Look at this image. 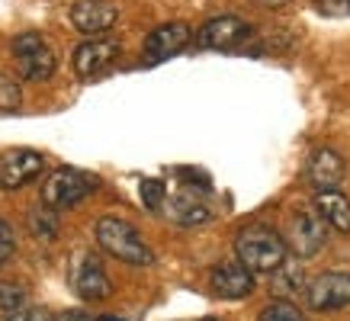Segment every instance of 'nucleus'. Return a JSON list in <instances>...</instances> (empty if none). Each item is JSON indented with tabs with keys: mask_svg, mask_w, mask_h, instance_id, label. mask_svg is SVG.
<instances>
[{
	"mask_svg": "<svg viewBox=\"0 0 350 321\" xmlns=\"http://www.w3.org/2000/svg\"><path fill=\"white\" fill-rule=\"evenodd\" d=\"M234 251H238V264L247 273H276V267H283V260H286L283 238L267 225H251V228L238 232Z\"/></svg>",
	"mask_w": 350,
	"mask_h": 321,
	"instance_id": "obj_1",
	"label": "nucleus"
},
{
	"mask_svg": "<svg viewBox=\"0 0 350 321\" xmlns=\"http://www.w3.org/2000/svg\"><path fill=\"white\" fill-rule=\"evenodd\" d=\"M94 235L109 257H116V260L129 264V267H151L154 264V251L145 245V238L138 235V228H132V225L116 219V215L100 219Z\"/></svg>",
	"mask_w": 350,
	"mask_h": 321,
	"instance_id": "obj_2",
	"label": "nucleus"
},
{
	"mask_svg": "<svg viewBox=\"0 0 350 321\" xmlns=\"http://www.w3.org/2000/svg\"><path fill=\"white\" fill-rule=\"evenodd\" d=\"M94 190H96V180L90 173L75 171V167H58L42 183V206L52 209V212H62V209H71L81 199H87Z\"/></svg>",
	"mask_w": 350,
	"mask_h": 321,
	"instance_id": "obj_3",
	"label": "nucleus"
},
{
	"mask_svg": "<svg viewBox=\"0 0 350 321\" xmlns=\"http://www.w3.org/2000/svg\"><path fill=\"white\" fill-rule=\"evenodd\" d=\"M13 64L26 81H49L58 68V55L39 32H20L13 39Z\"/></svg>",
	"mask_w": 350,
	"mask_h": 321,
	"instance_id": "obj_4",
	"label": "nucleus"
},
{
	"mask_svg": "<svg viewBox=\"0 0 350 321\" xmlns=\"http://www.w3.org/2000/svg\"><path fill=\"white\" fill-rule=\"evenodd\" d=\"M68 283H71L77 299H84V302H100L113 292V283H109L107 270H103V264H100L90 251H77V254L71 257Z\"/></svg>",
	"mask_w": 350,
	"mask_h": 321,
	"instance_id": "obj_5",
	"label": "nucleus"
},
{
	"mask_svg": "<svg viewBox=\"0 0 350 321\" xmlns=\"http://www.w3.org/2000/svg\"><path fill=\"white\" fill-rule=\"evenodd\" d=\"M328 238V228L315 209H296L286 222V241L283 245L296 257H315Z\"/></svg>",
	"mask_w": 350,
	"mask_h": 321,
	"instance_id": "obj_6",
	"label": "nucleus"
},
{
	"mask_svg": "<svg viewBox=\"0 0 350 321\" xmlns=\"http://www.w3.org/2000/svg\"><path fill=\"white\" fill-rule=\"evenodd\" d=\"M45 167V158L32 148H13L0 154V190H20L36 180Z\"/></svg>",
	"mask_w": 350,
	"mask_h": 321,
	"instance_id": "obj_7",
	"label": "nucleus"
},
{
	"mask_svg": "<svg viewBox=\"0 0 350 321\" xmlns=\"http://www.w3.org/2000/svg\"><path fill=\"white\" fill-rule=\"evenodd\" d=\"M247 36H251V26H247L241 16H215V20L202 23L193 39H196V45H200V48H215V52H225V48L241 45Z\"/></svg>",
	"mask_w": 350,
	"mask_h": 321,
	"instance_id": "obj_8",
	"label": "nucleus"
},
{
	"mask_svg": "<svg viewBox=\"0 0 350 321\" xmlns=\"http://www.w3.org/2000/svg\"><path fill=\"white\" fill-rule=\"evenodd\" d=\"M119 52H122V48H119L116 39H90V42L77 45L75 48V71H77V77H84V81L100 77L103 71H109V68L116 64Z\"/></svg>",
	"mask_w": 350,
	"mask_h": 321,
	"instance_id": "obj_9",
	"label": "nucleus"
},
{
	"mask_svg": "<svg viewBox=\"0 0 350 321\" xmlns=\"http://www.w3.org/2000/svg\"><path fill=\"white\" fill-rule=\"evenodd\" d=\"M190 39H193V29L187 23H164L154 32H148V39H145V61L148 64L167 61L177 52H183L190 45Z\"/></svg>",
	"mask_w": 350,
	"mask_h": 321,
	"instance_id": "obj_10",
	"label": "nucleus"
},
{
	"mask_svg": "<svg viewBox=\"0 0 350 321\" xmlns=\"http://www.w3.org/2000/svg\"><path fill=\"white\" fill-rule=\"evenodd\" d=\"M308 292V305L315 311H334L350 305V273H321Z\"/></svg>",
	"mask_w": 350,
	"mask_h": 321,
	"instance_id": "obj_11",
	"label": "nucleus"
},
{
	"mask_svg": "<svg viewBox=\"0 0 350 321\" xmlns=\"http://www.w3.org/2000/svg\"><path fill=\"white\" fill-rule=\"evenodd\" d=\"M119 10L107 0H77L71 7V23H75L77 32H87V36H100L116 26Z\"/></svg>",
	"mask_w": 350,
	"mask_h": 321,
	"instance_id": "obj_12",
	"label": "nucleus"
},
{
	"mask_svg": "<svg viewBox=\"0 0 350 321\" xmlns=\"http://www.w3.org/2000/svg\"><path fill=\"white\" fill-rule=\"evenodd\" d=\"M209 286L219 299H244L254 292V273H247L238 260H228V264H219L213 270Z\"/></svg>",
	"mask_w": 350,
	"mask_h": 321,
	"instance_id": "obj_13",
	"label": "nucleus"
},
{
	"mask_svg": "<svg viewBox=\"0 0 350 321\" xmlns=\"http://www.w3.org/2000/svg\"><path fill=\"white\" fill-rule=\"evenodd\" d=\"M306 177L319 193L321 190H334V186L344 183V160H340L338 151H331V148L312 151L308 167H306Z\"/></svg>",
	"mask_w": 350,
	"mask_h": 321,
	"instance_id": "obj_14",
	"label": "nucleus"
},
{
	"mask_svg": "<svg viewBox=\"0 0 350 321\" xmlns=\"http://www.w3.org/2000/svg\"><path fill=\"white\" fill-rule=\"evenodd\" d=\"M164 209H167L170 222L177 225H202L213 219V206L193 190H177L170 199H164Z\"/></svg>",
	"mask_w": 350,
	"mask_h": 321,
	"instance_id": "obj_15",
	"label": "nucleus"
},
{
	"mask_svg": "<svg viewBox=\"0 0 350 321\" xmlns=\"http://www.w3.org/2000/svg\"><path fill=\"white\" fill-rule=\"evenodd\" d=\"M315 212L321 222L331 225L334 232H350V199L338 190H321L315 193Z\"/></svg>",
	"mask_w": 350,
	"mask_h": 321,
	"instance_id": "obj_16",
	"label": "nucleus"
},
{
	"mask_svg": "<svg viewBox=\"0 0 350 321\" xmlns=\"http://www.w3.org/2000/svg\"><path fill=\"white\" fill-rule=\"evenodd\" d=\"M260 321H306V315L286 299H276V302H267L260 309Z\"/></svg>",
	"mask_w": 350,
	"mask_h": 321,
	"instance_id": "obj_17",
	"label": "nucleus"
},
{
	"mask_svg": "<svg viewBox=\"0 0 350 321\" xmlns=\"http://www.w3.org/2000/svg\"><path fill=\"white\" fill-rule=\"evenodd\" d=\"M20 103H23L20 84L7 71H0V113H13V109H20Z\"/></svg>",
	"mask_w": 350,
	"mask_h": 321,
	"instance_id": "obj_18",
	"label": "nucleus"
},
{
	"mask_svg": "<svg viewBox=\"0 0 350 321\" xmlns=\"http://www.w3.org/2000/svg\"><path fill=\"white\" fill-rule=\"evenodd\" d=\"M29 228H32V232H36L39 238L52 241V238L58 235V219H55L52 209H39V212L29 215Z\"/></svg>",
	"mask_w": 350,
	"mask_h": 321,
	"instance_id": "obj_19",
	"label": "nucleus"
},
{
	"mask_svg": "<svg viewBox=\"0 0 350 321\" xmlns=\"http://www.w3.org/2000/svg\"><path fill=\"white\" fill-rule=\"evenodd\" d=\"M138 193H142V203H145V209H151V212H158L161 206H164V199H167V186H164L161 180H142Z\"/></svg>",
	"mask_w": 350,
	"mask_h": 321,
	"instance_id": "obj_20",
	"label": "nucleus"
},
{
	"mask_svg": "<svg viewBox=\"0 0 350 321\" xmlns=\"http://www.w3.org/2000/svg\"><path fill=\"white\" fill-rule=\"evenodd\" d=\"M23 302H26V292L20 286H13V283H0V311L3 315H10L13 309H20Z\"/></svg>",
	"mask_w": 350,
	"mask_h": 321,
	"instance_id": "obj_21",
	"label": "nucleus"
},
{
	"mask_svg": "<svg viewBox=\"0 0 350 321\" xmlns=\"http://www.w3.org/2000/svg\"><path fill=\"white\" fill-rule=\"evenodd\" d=\"M7 321H52V315H49V309H42V305L23 302L20 309H13L10 315H7Z\"/></svg>",
	"mask_w": 350,
	"mask_h": 321,
	"instance_id": "obj_22",
	"label": "nucleus"
},
{
	"mask_svg": "<svg viewBox=\"0 0 350 321\" xmlns=\"http://www.w3.org/2000/svg\"><path fill=\"white\" fill-rule=\"evenodd\" d=\"M13 247H16V238H13L10 222H3V219H0V267H3V264L10 260Z\"/></svg>",
	"mask_w": 350,
	"mask_h": 321,
	"instance_id": "obj_23",
	"label": "nucleus"
},
{
	"mask_svg": "<svg viewBox=\"0 0 350 321\" xmlns=\"http://www.w3.org/2000/svg\"><path fill=\"white\" fill-rule=\"evenodd\" d=\"M315 10L325 13V16H347L350 0H315Z\"/></svg>",
	"mask_w": 350,
	"mask_h": 321,
	"instance_id": "obj_24",
	"label": "nucleus"
},
{
	"mask_svg": "<svg viewBox=\"0 0 350 321\" xmlns=\"http://www.w3.org/2000/svg\"><path fill=\"white\" fill-rule=\"evenodd\" d=\"M58 321H94L90 315H84V311H64Z\"/></svg>",
	"mask_w": 350,
	"mask_h": 321,
	"instance_id": "obj_25",
	"label": "nucleus"
},
{
	"mask_svg": "<svg viewBox=\"0 0 350 321\" xmlns=\"http://www.w3.org/2000/svg\"><path fill=\"white\" fill-rule=\"evenodd\" d=\"M254 3H260V7H270V10H280V7H286L289 0H254Z\"/></svg>",
	"mask_w": 350,
	"mask_h": 321,
	"instance_id": "obj_26",
	"label": "nucleus"
},
{
	"mask_svg": "<svg viewBox=\"0 0 350 321\" xmlns=\"http://www.w3.org/2000/svg\"><path fill=\"white\" fill-rule=\"evenodd\" d=\"M206 321H215V318H206Z\"/></svg>",
	"mask_w": 350,
	"mask_h": 321,
	"instance_id": "obj_27",
	"label": "nucleus"
}]
</instances>
